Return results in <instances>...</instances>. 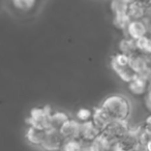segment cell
Listing matches in <instances>:
<instances>
[{
  "label": "cell",
  "instance_id": "obj_26",
  "mask_svg": "<svg viewBox=\"0 0 151 151\" xmlns=\"http://www.w3.org/2000/svg\"><path fill=\"white\" fill-rule=\"evenodd\" d=\"M146 107L148 110H150V89L147 90V95H146Z\"/></svg>",
  "mask_w": 151,
  "mask_h": 151
},
{
  "label": "cell",
  "instance_id": "obj_22",
  "mask_svg": "<svg viewBox=\"0 0 151 151\" xmlns=\"http://www.w3.org/2000/svg\"><path fill=\"white\" fill-rule=\"evenodd\" d=\"M76 117H77V121L79 123H83V122L90 121L92 118V110L88 109V108H80L78 111L76 112Z\"/></svg>",
  "mask_w": 151,
  "mask_h": 151
},
{
  "label": "cell",
  "instance_id": "obj_1",
  "mask_svg": "<svg viewBox=\"0 0 151 151\" xmlns=\"http://www.w3.org/2000/svg\"><path fill=\"white\" fill-rule=\"evenodd\" d=\"M101 109L112 120H126L130 114V103L121 94H111L104 99Z\"/></svg>",
  "mask_w": 151,
  "mask_h": 151
},
{
  "label": "cell",
  "instance_id": "obj_27",
  "mask_svg": "<svg viewBox=\"0 0 151 151\" xmlns=\"http://www.w3.org/2000/svg\"><path fill=\"white\" fill-rule=\"evenodd\" d=\"M107 151H119V150H118V149L116 148V146H115V145H113V146H112L111 148H109V149H108Z\"/></svg>",
  "mask_w": 151,
  "mask_h": 151
},
{
  "label": "cell",
  "instance_id": "obj_21",
  "mask_svg": "<svg viewBox=\"0 0 151 151\" xmlns=\"http://www.w3.org/2000/svg\"><path fill=\"white\" fill-rule=\"evenodd\" d=\"M83 143L80 140H67L63 143L60 151H82Z\"/></svg>",
  "mask_w": 151,
  "mask_h": 151
},
{
  "label": "cell",
  "instance_id": "obj_24",
  "mask_svg": "<svg viewBox=\"0 0 151 151\" xmlns=\"http://www.w3.org/2000/svg\"><path fill=\"white\" fill-rule=\"evenodd\" d=\"M112 62L116 63L118 65H128V61H129V57L126 56L124 54H121V53H116L111 59Z\"/></svg>",
  "mask_w": 151,
  "mask_h": 151
},
{
  "label": "cell",
  "instance_id": "obj_16",
  "mask_svg": "<svg viewBox=\"0 0 151 151\" xmlns=\"http://www.w3.org/2000/svg\"><path fill=\"white\" fill-rule=\"evenodd\" d=\"M118 49H119V53L126 55V56H128V57L132 56V55L138 53L134 40L127 37V36L123 37L120 40L119 44H118Z\"/></svg>",
  "mask_w": 151,
  "mask_h": 151
},
{
  "label": "cell",
  "instance_id": "obj_14",
  "mask_svg": "<svg viewBox=\"0 0 151 151\" xmlns=\"http://www.w3.org/2000/svg\"><path fill=\"white\" fill-rule=\"evenodd\" d=\"M69 119V116L63 111H55L51 113L50 121H49V128L59 130L60 127Z\"/></svg>",
  "mask_w": 151,
  "mask_h": 151
},
{
  "label": "cell",
  "instance_id": "obj_10",
  "mask_svg": "<svg viewBox=\"0 0 151 151\" xmlns=\"http://www.w3.org/2000/svg\"><path fill=\"white\" fill-rule=\"evenodd\" d=\"M101 132V130L93 124L91 120L87 122H83V123H80L79 140L82 142H92Z\"/></svg>",
  "mask_w": 151,
  "mask_h": 151
},
{
  "label": "cell",
  "instance_id": "obj_9",
  "mask_svg": "<svg viewBox=\"0 0 151 151\" xmlns=\"http://www.w3.org/2000/svg\"><path fill=\"white\" fill-rule=\"evenodd\" d=\"M61 136L64 138L65 141L67 140H79L80 134V123L77 120L69 118L59 129Z\"/></svg>",
  "mask_w": 151,
  "mask_h": 151
},
{
  "label": "cell",
  "instance_id": "obj_23",
  "mask_svg": "<svg viewBox=\"0 0 151 151\" xmlns=\"http://www.w3.org/2000/svg\"><path fill=\"white\" fill-rule=\"evenodd\" d=\"M13 4L19 11L28 12L36 4V2L34 0H15V1H13Z\"/></svg>",
  "mask_w": 151,
  "mask_h": 151
},
{
  "label": "cell",
  "instance_id": "obj_15",
  "mask_svg": "<svg viewBox=\"0 0 151 151\" xmlns=\"http://www.w3.org/2000/svg\"><path fill=\"white\" fill-rule=\"evenodd\" d=\"M111 66L113 68V70L116 73V75L121 79L122 81L128 83L130 80H132L136 73L132 70V68L129 67V65H118L116 63L111 61Z\"/></svg>",
  "mask_w": 151,
  "mask_h": 151
},
{
  "label": "cell",
  "instance_id": "obj_20",
  "mask_svg": "<svg viewBox=\"0 0 151 151\" xmlns=\"http://www.w3.org/2000/svg\"><path fill=\"white\" fill-rule=\"evenodd\" d=\"M132 21L130 18L127 16V14H124V15H116L114 16L113 23L115 25L116 28L120 30H126L129 22Z\"/></svg>",
  "mask_w": 151,
  "mask_h": 151
},
{
  "label": "cell",
  "instance_id": "obj_2",
  "mask_svg": "<svg viewBox=\"0 0 151 151\" xmlns=\"http://www.w3.org/2000/svg\"><path fill=\"white\" fill-rule=\"evenodd\" d=\"M52 113V109L49 106L44 107H35L31 109L29 116L26 119V122L29 124V126L40 129H49V121L50 116Z\"/></svg>",
  "mask_w": 151,
  "mask_h": 151
},
{
  "label": "cell",
  "instance_id": "obj_18",
  "mask_svg": "<svg viewBox=\"0 0 151 151\" xmlns=\"http://www.w3.org/2000/svg\"><path fill=\"white\" fill-rule=\"evenodd\" d=\"M137 47V51L140 54H143L145 56H148L151 53V40L148 35L142 36L134 40Z\"/></svg>",
  "mask_w": 151,
  "mask_h": 151
},
{
  "label": "cell",
  "instance_id": "obj_8",
  "mask_svg": "<svg viewBox=\"0 0 151 151\" xmlns=\"http://www.w3.org/2000/svg\"><path fill=\"white\" fill-rule=\"evenodd\" d=\"M128 65L136 75L150 70V63H149L148 56H145L140 53H137L129 57Z\"/></svg>",
  "mask_w": 151,
  "mask_h": 151
},
{
  "label": "cell",
  "instance_id": "obj_19",
  "mask_svg": "<svg viewBox=\"0 0 151 151\" xmlns=\"http://www.w3.org/2000/svg\"><path fill=\"white\" fill-rule=\"evenodd\" d=\"M127 7L128 1L126 0H114L111 2V9L114 13V16L127 14Z\"/></svg>",
  "mask_w": 151,
  "mask_h": 151
},
{
  "label": "cell",
  "instance_id": "obj_25",
  "mask_svg": "<svg viewBox=\"0 0 151 151\" xmlns=\"http://www.w3.org/2000/svg\"><path fill=\"white\" fill-rule=\"evenodd\" d=\"M83 146H82V151H95L94 149L92 148L90 142H82Z\"/></svg>",
  "mask_w": 151,
  "mask_h": 151
},
{
  "label": "cell",
  "instance_id": "obj_17",
  "mask_svg": "<svg viewBox=\"0 0 151 151\" xmlns=\"http://www.w3.org/2000/svg\"><path fill=\"white\" fill-rule=\"evenodd\" d=\"M90 143H91L92 148L94 149L95 151H107L108 149L111 148L113 145H115L112 141H110L103 132H101V134Z\"/></svg>",
  "mask_w": 151,
  "mask_h": 151
},
{
  "label": "cell",
  "instance_id": "obj_6",
  "mask_svg": "<svg viewBox=\"0 0 151 151\" xmlns=\"http://www.w3.org/2000/svg\"><path fill=\"white\" fill-rule=\"evenodd\" d=\"M150 2L143 1H128L127 16L130 20H143L148 16Z\"/></svg>",
  "mask_w": 151,
  "mask_h": 151
},
{
  "label": "cell",
  "instance_id": "obj_12",
  "mask_svg": "<svg viewBox=\"0 0 151 151\" xmlns=\"http://www.w3.org/2000/svg\"><path fill=\"white\" fill-rule=\"evenodd\" d=\"M128 89L132 93L136 95H142L149 89V81L141 78L140 76L136 75L128 82Z\"/></svg>",
  "mask_w": 151,
  "mask_h": 151
},
{
  "label": "cell",
  "instance_id": "obj_13",
  "mask_svg": "<svg viewBox=\"0 0 151 151\" xmlns=\"http://www.w3.org/2000/svg\"><path fill=\"white\" fill-rule=\"evenodd\" d=\"M47 129H40V128L32 127V126H28L26 129V139L31 145L34 146H40L46 136Z\"/></svg>",
  "mask_w": 151,
  "mask_h": 151
},
{
  "label": "cell",
  "instance_id": "obj_5",
  "mask_svg": "<svg viewBox=\"0 0 151 151\" xmlns=\"http://www.w3.org/2000/svg\"><path fill=\"white\" fill-rule=\"evenodd\" d=\"M116 148L119 151H132L137 149L139 145L137 129H128V132L115 143Z\"/></svg>",
  "mask_w": 151,
  "mask_h": 151
},
{
  "label": "cell",
  "instance_id": "obj_28",
  "mask_svg": "<svg viewBox=\"0 0 151 151\" xmlns=\"http://www.w3.org/2000/svg\"><path fill=\"white\" fill-rule=\"evenodd\" d=\"M132 151H144V148H143V147H141V146H139L137 149H134V150H132Z\"/></svg>",
  "mask_w": 151,
  "mask_h": 151
},
{
  "label": "cell",
  "instance_id": "obj_11",
  "mask_svg": "<svg viewBox=\"0 0 151 151\" xmlns=\"http://www.w3.org/2000/svg\"><path fill=\"white\" fill-rule=\"evenodd\" d=\"M111 120L112 119L109 117V115H108L101 107L95 108V109L92 110V118H91V121L93 122V124H94L101 132H103V130L107 127V125L111 122Z\"/></svg>",
  "mask_w": 151,
  "mask_h": 151
},
{
  "label": "cell",
  "instance_id": "obj_4",
  "mask_svg": "<svg viewBox=\"0 0 151 151\" xmlns=\"http://www.w3.org/2000/svg\"><path fill=\"white\" fill-rule=\"evenodd\" d=\"M64 142V138L61 136L59 130L49 128L47 129L46 136L40 147L44 151H60Z\"/></svg>",
  "mask_w": 151,
  "mask_h": 151
},
{
  "label": "cell",
  "instance_id": "obj_7",
  "mask_svg": "<svg viewBox=\"0 0 151 151\" xmlns=\"http://www.w3.org/2000/svg\"><path fill=\"white\" fill-rule=\"evenodd\" d=\"M125 31L127 33V37L136 40L142 36L147 35L148 25L144 20H132L129 22Z\"/></svg>",
  "mask_w": 151,
  "mask_h": 151
},
{
  "label": "cell",
  "instance_id": "obj_3",
  "mask_svg": "<svg viewBox=\"0 0 151 151\" xmlns=\"http://www.w3.org/2000/svg\"><path fill=\"white\" fill-rule=\"evenodd\" d=\"M129 129L126 120H111L107 127L103 130V134L115 144L120 138L124 136Z\"/></svg>",
  "mask_w": 151,
  "mask_h": 151
}]
</instances>
